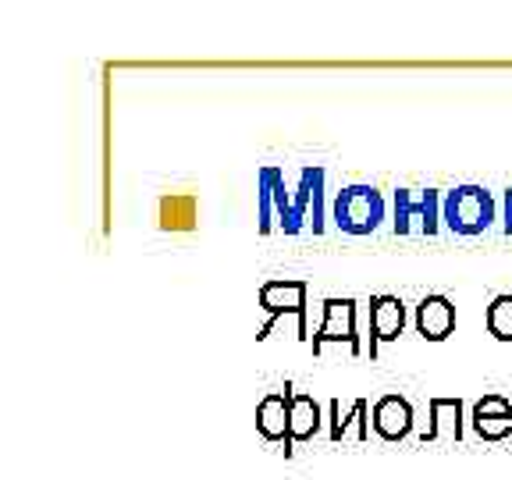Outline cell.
<instances>
[{
  "instance_id": "6da1fadb",
  "label": "cell",
  "mask_w": 512,
  "mask_h": 480,
  "mask_svg": "<svg viewBox=\"0 0 512 480\" xmlns=\"http://www.w3.org/2000/svg\"><path fill=\"white\" fill-rule=\"evenodd\" d=\"M441 217L456 235H480L495 221V200L480 185H459L445 196Z\"/></svg>"
},
{
  "instance_id": "7a4b0ae2",
  "label": "cell",
  "mask_w": 512,
  "mask_h": 480,
  "mask_svg": "<svg viewBox=\"0 0 512 480\" xmlns=\"http://www.w3.org/2000/svg\"><path fill=\"white\" fill-rule=\"evenodd\" d=\"M384 221V196L374 185H349L335 200V224L349 235H370Z\"/></svg>"
},
{
  "instance_id": "3957f363",
  "label": "cell",
  "mask_w": 512,
  "mask_h": 480,
  "mask_svg": "<svg viewBox=\"0 0 512 480\" xmlns=\"http://www.w3.org/2000/svg\"><path fill=\"white\" fill-rule=\"evenodd\" d=\"M260 306L267 310V324L260 328L256 338H267L274 328V320L285 317V313H296L299 324V342H310V331H306V281H267L260 288Z\"/></svg>"
},
{
  "instance_id": "277c9868",
  "label": "cell",
  "mask_w": 512,
  "mask_h": 480,
  "mask_svg": "<svg viewBox=\"0 0 512 480\" xmlns=\"http://www.w3.org/2000/svg\"><path fill=\"white\" fill-rule=\"evenodd\" d=\"M328 342H345L352 356L363 352L360 338H356V299H324V324L313 335V356H320Z\"/></svg>"
},
{
  "instance_id": "5b68a950",
  "label": "cell",
  "mask_w": 512,
  "mask_h": 480,
  "mask_svg": "<svg viewBox=\"0 0 512 480\" xmlns=\"http://www.w3.org/2000/svg\"><path fill=\"white\" fill-rule=\"evenodd\" d=\"M441 207H445V200H441L438 189H427V192L399 189V192H395V232L406 235L409 221H413V217H420V228H424V235H438Z\"/></svg>"
},
{
  "instance_id": "8992f818",
  "label": "cell",
  "mask_w": 512,
  "mask_h": 480,
  "mask_svg": "<svg viewBox=\"0 0 512 480\" xmlns=\"http://www.w3.org/2000/svg\"><path fill=\"white\" fill-rule=\"evenodd\" d=\"M406 328V303L399 296L370 299V360H377V345L395 342Z\"/></svg>"
},
{
  "instance_id": "52a82bcc",
  "label": "cell",
  "mask_w": 512,
  "mask_h": 480,
  "mask_svg": "<svg viewBox=\"0 0 512 480\" xmlns=\"http://www.w3.org/2000/svg\"><path fill=\"white\" fill-rule=\"evenodd\" d=\"M416 331L427 342H445L456 331V306L448 296H424L416 306Z\"/></svg>"
},
{
  "instance_id": "ba28073f",
  "label": "cell",
  "mask_w": 512,
  "mask_h": 480,
  "mask_svg": "<svg viewBox=\"0 0 512 480\" xmlns=\"http://www.w3.org/2000/svg\"><path fill=\"white\" fill-rule=\"evenodd\" d=\"M320 431V406L313 395L292 392V409H288V441H285V459L296 452L299 441H313Z\"/></svg>"
},
{
  "instance_id": "9c48e42d",
  "label": "cell",
  "mask_w": 512,
  "mask_h": 480,
  "mask_svg": "<svg viewBox=\"0 0 512 480\" xmlns=\"http://www.w3.org/2000/svg\"><path fill=\"white\" fill-rule=\"evenodd\" d=\"M288 409H292V384L285 392H271L256 406V431L267 441H288Z\"/></svg>"
},
{
  "instance_id": "30bf717a",
  "label": "cell",
  "mask_w": 512,
  "mask_h": 480,
  "mask_svg": "<svg viewBox=\"0 0 512 480\" xmlns=\"http://www.w3.org/2000/svg\"><path fill=\"white\" fill-rule=\"evenodd\" d=\"M374 431L384 441H402L413 431V406L402 395H384L374 406Z\"/></svg>"
},
{
  "instance_id": "8fae6325",
  "label": "cell",
  "mask_w": 512,
  "mask_h": 480,
  "mask_svg": "<svg viewBox=\"0 0 512 480\" xmlns=\"http://www.w3.org/2000/svg\"><path fill=\"white\" fill-rule=\"evenodd\" d=\"M320 189H324V171L306 168L303 182H299V200L292 203V221H288V235H296L303 228V214L313 203V235L324 232V207H320Z\"/></svg>"
},
{
  "instance_id": "7c38bea8",
  "label": "cell",
  "mask_w": 512,
  "mask_h": 480,
  "mask_svg": "<svg viewBox=\"0 0 512 480\" xmlns=\"http://www.w3.org/2000/svg\"><path fill=\"white\" fill-rule=\"evenodd\" d=\"M420 441H463V399H431V427Z\"/></svg>"
},
{
  "instance_id": "4fadbf2b",
  "label": "cell",
  "mask_w": 512,
  "mask_h": 480,
  "mask_svg": "<svg viewBox=\"0 0 512 480\" xmlns=\"http://www.w3.org/2000/svg\"><path fill=\"white\" fill-rule=\"evenodd\" d=\"M200 221V200L192 192H168L160 196V228L164 232H192Z\"/></svg>"
},
{
  "instance_id": "5bb4252c",
  "label": "cell",
  "mask_w": 512,
  "mask_h": 480,
  "mask_svg": "<svg viewBox=\"0 0 512 480\" xmlns=\"http://www.w3.org/2000/svg\"><path fill=\"white\" fill-rule=\"evenodd\" d=\"M356 424V438L360 441H367L370 438V424H367V399H356L349 406V413H342V402H331V431H328V438L331 441H342L345 438V431Z\"/></svg>"
},
{
  "instance_id": "9a60e30c",
  "label": "cell",
  "mask_w": 512,
  "mask_h": 480,
  "mask_svg": "<svg viewBox=\"0 0 512 480\" xmlns=\"http://www.w3.org/2000/svg\"><path fill=\"white\" fill-rule=\"evenodd\" d=\"M488 331L498 342H512V296H495L488 306Z\"/></svg>"
},
{
  "instance_id": "2e32d148",
  "label": "cell",
  "mask_w": 512,
  "mask_h": 480,
  "mask_svg": "<svg viewBox=\"0 0 512 480\" xmlns=\"http://www.w3.org/2000/svg\"><path fill=\"white\" fill-rule=\"evenodd\" d=\"M473 431L484 441H505L512 434V416H473Z\"/></svg>"
},
{
  "instance_id": "e0dca14e",
  "label": "cell",
  "mask_w": 512,
  "mask_h": 480,
  "mask_svg": "<svg viewBox=\"0 0 512 480\" xmlns=\"http://www.w3.org/2000/svg\"><path fill=\"white\" fill-rule=\"evenodd\" d=\"M473 416H512V402L505 395H484L473 406Z\"/></svg>"
},
{
  "instance_id": "ac0fdd59",
  "label": "cell",
  "mask_w": 512,
  "mask_h": 480,
  "mask_svg": "<svg viewBox=\"0 0 512 480\" xmlns=\"http://www.w3.org/2000/svg\"><path fill=\"white\" fill-rule=\"evenodd\" d=\"M505 235H512V189H505Z\"/></svg>"
}]
</instances>
